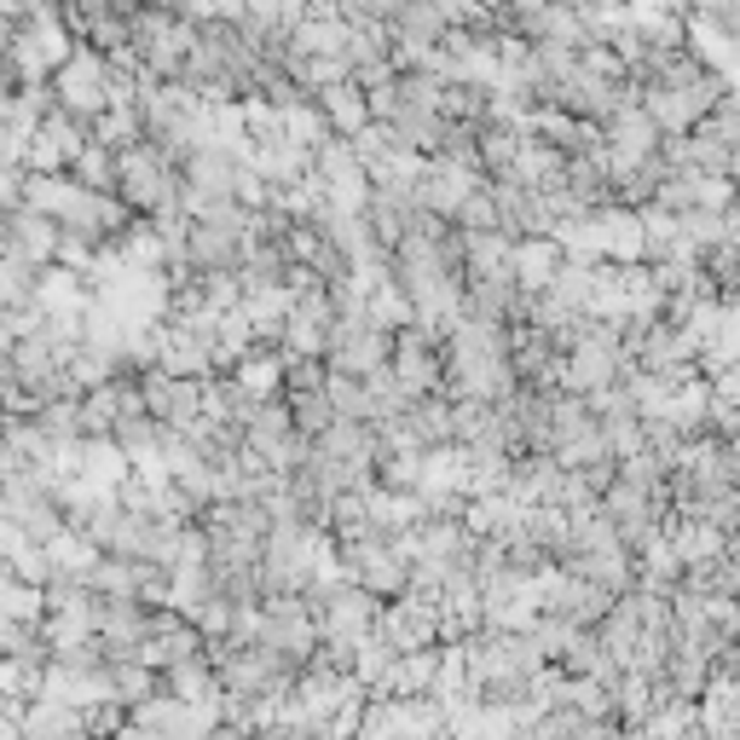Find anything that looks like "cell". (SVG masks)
<instances>
[{
	"label": "cell",
	"instance_id": "277c9868",
	"mask_svg": "<svg viewBox=\"0 0 740 740\" xmlns=\"http://www.w3.org/2000/svg\"><path fill=\"white\" fill-rule=\"evenodd\" d=\"M290 411H296V423H301V435H324L342 411H336V400H331V388H313V394H290Z\"/></svg>",
	"mask_w": 740,
	"mask_h": 740
},
{
	"label": "cell",
	"instance_id": "7a4b0ae2",
	"mask_svg": "<svg viewBox=\"0 0 740 740\" xmlns=\"http://www.w3.org/2000/svg\"><path fill=\"white\" fill-rule=\"evenodd\" d=\"M58 238H65V220L58 215L35 209V203H7V250L53 266L58 261Z\"/></svg>",
	"mask_w": 740,
	"mask_h": 740
},
{
	"label": "cell",
	"instance_id": "3957f363",
	"mask_svg": "<svg viewBox=\"0 0 740 740\" xmlns=\"http://www.w3.org/2000/svg\"><path fill=\"white\" fill-rule=\"evenodd\" d=\"M313 99H319V111L331 116V128L347 134V139L365 134L370 122H377V111H370V93H365L359 76H342V81H331V88H319Z\"/></svg>",
	"mask_w": 740,
	"mask_h": 740
},
{
	"label": "cell",
	"instance_id": "6da1fadb",
	"mask_svg": "<svg viewBox=\"0 0 740 740\" xmlns=\"http://www.w3.org/2000/svg\"><path fill=\"white\" fill-rule=\"evenodd\" d=\"M111 93H116V65H111L105 47H93V41H81V47L70 53V65L53 76V99L70 116H81V122L105 116L111 111Z\"/></svg>",
	"mask_w": 740,
	"mask_h": 740
}]
</instances>
